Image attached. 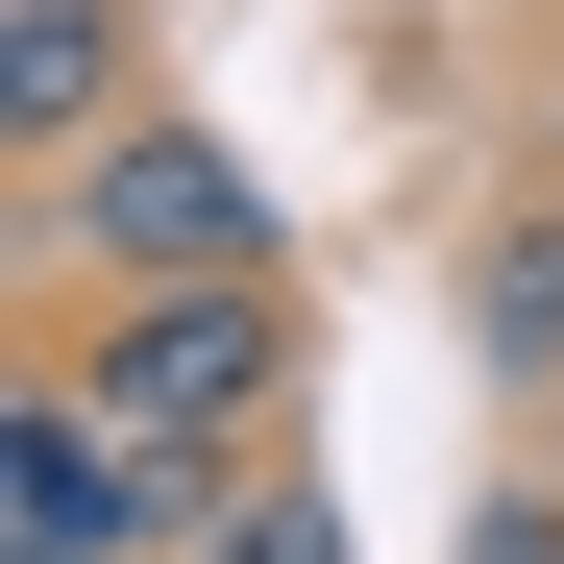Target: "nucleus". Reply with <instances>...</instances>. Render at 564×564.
I'll use <instances>...</instances> for the list:
<instances>
[{
	"mask_svg": "<svg viewBox=\"0 0 564 564\" xmlns=\"http://www.w3.org/2000/svg\"><path fill=\"white\" fill-rule=\"evenodd\" d=\"M50 393H99L172 491H246L295 442V270H221V295H99L50 344Z\"/></svg>",
	"mask_w": 564,
	"mask_h": 564,
	"instance_id": "nucleus-1",
	"label": "nucleus"
},
{
	"mask_svg": "<svg viewBox=\"0 0 564 564\" xmlns=\"http://www.w3.org/2000/svg\"><path fill=\"white\" fill-rule=\"evenodd\" d=\"M25 246L50 270H99V295H221V270H295V246H270V197H246V148L221 123H99V148H74V172H25Z\"/></svg>",
	"mask_w": 564,
	"mask_h": 564,
	"instance_id": "nucleus-2",
	"label": "nucleus"
},
{
	"mask_svg": "<svg viewBox=\"0 0 564 564\" xmlns=\"http://www.w3.org/2000/svg\"><path fill=\"white\" fill-rule=\"evenodd\" d=\"M0 123H25V172H74L99 123H148V25L123 0H0Z\"/></svg>",
	"mask_w": 564,
	"mask_h": 564,
	"instance_id": "nucleus-3",
	"label": "nucleus"
},
{
	"mask_svg": "<svg viewBox=\"0 0 564 564\" xmlns=\"http://www.w3.org/2000/svg\"><path fill=\"white\" fill-rule=\"evenodd\" d=\"M197 564H344V491H319V466H295V442H270V466H246V491H221V540H197Z\"/></svg>",
	"mask_w": 564,
	"mask_h": 564,
	"instance_id": "nucleus-4",
	"label": "nucleus"
},
{
	"mask_svg": "<svg viewBox=\"0 0 564 564\" xmlns=\"http://www.w3.org/2000/svg\"><path fill=\"white\" fill-rule=\"evenodd\" d=\"M466 564H564V466H516V491L466 516Z\"/></svg>",
	"mask_w": 564,
	"mask_h": 564,
	"instance_id": "nucleus-5",
	"label": "nucleus"
},
{
	"mask_svg": "<svg viewBox=\"0 0 564 564\" xmlns=\"http://www.w3.org/2000/svg\"><path fill=\"white\" fill-rule=\"evenodd\" d=\"M0 564H50V540H0Z\"/></svg>",
	"mask_w": 564,
	"mask_h": 564,
	"instance_id": "nucleus-6",
	"label": "nucleus"
}]
</instances>
